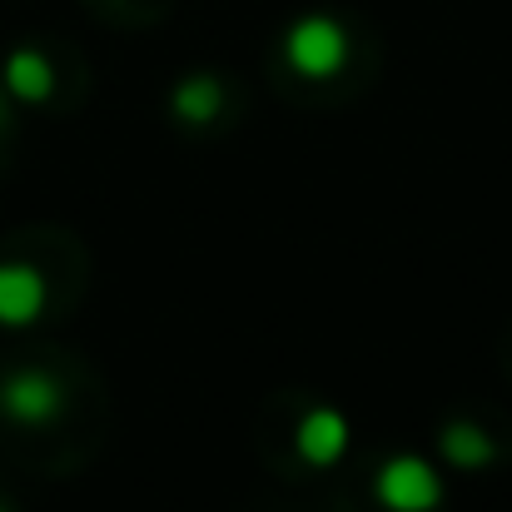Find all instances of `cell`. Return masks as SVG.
<instances>
[{
    "mask_svg": "<svg viewBox=\"0 0 512 512\" xmlns=\"http://www.w3.org/2000/svg\"><path fill=\"white\" fill-rule=\"evenodd\" d=\"M284 55H289V65L299 75L329 80V75H339L343 60H348V35H343L339 20H329V15H304L284 35Z\"/></svg>",
    "mask_w": 512,
    "mask_h": 512,
    "instance_id": "obj_1",
    "label": "cell"
},
{
    "mask_svg": "<svg viewBox=\"0 0 512 512\" xmlns=\"http://www.w3.org/2000/svg\"><path fill=\"white\" fill-rule=\"evenodd\" d=\"M373 493H378V503L388 512H433L443 503L438 473H433L423 458H413V453L388 458V463L378 468V478H373Z\"/></svg>",
    "mask_w": 512,
    "mask_h": 512,
    "instance_id": "obj_2",
    "label": "cell"
},
{
    "mask_svg": "<svg viewBox=\"0 0 512 512\" xmlns=\"http://www.w3.org/2000/svg\"><path fill=\"white\" fill-rule=\"evenodd\" d=\"M60 403H65V393H60L55 373H45V368H20V373H10V378L0 383V408H5L15 423H25V428L50 423V418L60 413Z\"/></svg>",
    "mask_w": 512,
    "mask_h": 512,
    "instance_id": "obj_3",
    "label": "cell"
},
{
    "mask_svg": "<svg viewBox=\"0 0 512 512\" xmlns=\"http://www.w3.org/2000/svg\"><path fill=\"white\" fill-rule=\"evenodd\" d=\"M294 448H299L304 463H314V468H334V463L343 458V448H348V418H343L339 408H309V413L299 418Z\"/></svg>",
    "mask_w": 512,
    "mask_h": 512,
    "instance_id": "obj_4",
    "label": "cell"
},
{
    "mask_svg": "<svg viewBox=\"0 0 512 512\" xmlns=\"http://www.w3.org/2000/svg\"><path fill=\"white\" fill-rule=\"evenodd\" d=\"M45 309V279L30 264H0V324L20 329L40 319Z\"/></svg>",
    "mask_w": 512,
    "mask_h": 512,
    "instance_id": "obj_5",
    "label": "cell"
},
{
    "mask_svg": "<svg viewBox=\"0 0 512 512\" xmlns=\"http://www.w3.org/2000/svg\"><path fill=\"white\" fill-rule=\"evenodd\" d=\"M5 90L15 100H25V105H40L55 90V65L40 50H10V60H5Z\"/></svg>",
    "mask_w": 512,
    "mask_h": 512,
    "instance_id": "obj_6",
    "label": "cell"
},
{
    "mask_svg": "<svg viewBox=\"0 0 512 512\" xmlns=\"http://www.w3.org/2000/svg\"><path fill=\"white\" fill-rule=\"evenodd\" d=\"M174 115L184 120V125H204V120H214L219 115V105H224V90H219V80L214 75H189V80H179L174 85Z\"/></svg>",
    "mask_w": 512,
    "mask_h": 512,
    "instance_id": "obj_7",
    "label": "cell"
},
{
    "mask_svg": "<svg viewBox=\"0 0 512 512\" xmlns=\"http://www.w3.org/2000/svg\"><path fill=\"white\" fill-rule=\"evenodd\" d=\"M493 438L478 428V423H448L443 428V458L453 468H488L493 463Z\"/></svg>",
    "mask_w": 512,
    "mask_h": 512,
    "instance_id": "obj_8",
    "label": "cell"
},
{
    "mask_svg": "<svg viewBox=\"0 0 512 512\" xmlns=\"http://www.w3.org/2000/svg\"><path fill=\"white\" fill-rule=\"evenodd\" d=\"M0 125H5V100H0Z\"/></svg>",
    "mask_w": 512,
    "mask_h": 512,
    "instance_id": "obj_9",
    "label": "cell"
},
{
    "mask_svg": "<svg viewBox=\"0 0 512 512\" xmlns=\"http://www.w3.org/2000/svg\"><path fill=\"white\" fill-rule=\"evenodd\" d=\"M0 512H10V508H5V503H0Z\"/></svg>",
    "mask_w": 512,
    "mask_h": 512,
    "instance_id": "obj_10",
    "label": "cell"
}]
</instances>
